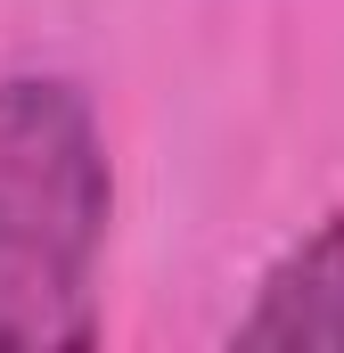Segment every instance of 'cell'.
<instances>
[{
	"label": "cell",
	"mask_w": 344,
	"mask_h": 353,
	"mask_svg": "<svg viewBox=\"0 0 344 353\" xmlns=\"http://www.w3.org/2000/svg\"><path fill=\"white\" fill-rule=\"evenodd\" d=\"M107 214L115 165L83 83L0 74V353L98 337Z\"/></svg>",
	"instance_id": "obj_1"
},
{
	"label": "cell",
	"mask_w": 344,
	"mask_h": 353,
	"mask_svg": "<svg viewBox=\"0 0 344 353\" xmlns=\"http://www.w3.org/2000/svg\"><path fill=\"white\" fill-rule=\"evenodd\" d=\"M230 345H344V214H328L262 271Z\"/></svg>",
	"instance_id": "obj_2"
}]
</instances>
